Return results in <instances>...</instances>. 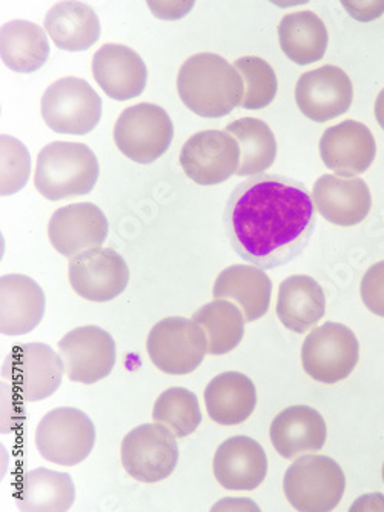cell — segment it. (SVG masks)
Segmentation results:
<instances>
[{"instance_id":"1","label":"cell","mask_w":384,"mask_h":512,"mask_svg":"<svg viewBox=\"0 0 384 512\" xmlns=\"http://www.w3.org/2000/svg\"><path fill=\"white\" fill-rule=\"evenodd\" d=\"M317 219L314 200L302 182L260 174L232 191L225 227L232 248L246 262L272 270L300 256Z\"/></svg>"},{"instance_id":"2","label":"cell","mask_w":384,"mask_h":512,"mask_svg":"<svg viewBox=\"0 0 384 512\" xmlns=\"http://www.w3.org/2000/svg\"><path fill=\"white\" fill-rule=\"evenodd\" d=\"M177 91L192 113L219 119L242 105L245 82L236 67L219 54L199 53L180 68Z\"/></svg>"},{"instance_id":"3","label":"cell","mask_w":384,"mask_h":512,"mask_svg":"<svg viewBox=\"0 0 384 512\" xmlns=\"http://www.w3.org/2000/svg\"><path fill=\"white\" fill-rule=\"evenodd\" d=\"M99 174V160L85 143L53 142L37 157L34 185L45 199H74L90 194Z\"/></svg>"},{"instance_id":"4","label":"cell","mask_w":384,"mask_h":512,"mask_svg":"<svg viewBox=\"0 0 384 512\" xmlns=\"http://www.w3.org/2000/svg\"><path fill=\"white\" fill-rule=\"evenodd\" d=\"M283 489L297 511L328 512L337 508L345 496L346 477L331 457L309 454L289 466Z\"/></svg>"},{"instance_id":"5","label":"cell","mask_w":384,"mask_h":512,"mask_svg":"<svg viewBox=\"0 0 384 512\" xmlns=\"http://www.w3.org/2000/svg\"><path fill=\"white\" fill-rule=\"evenodd\" d=\"M149 359L163 373L185 376L196 371L208 353V336L199 323L185 317L160 320L146 340Z\"/></svg>"},{"instance_id":"6","label":"cell","mask_w":384,"mask_h":512,"mask_svg":"<svg viewBox=\"0 0 384 512\" xmlns=\"http://www.w3.org/2000/svg\"><path fill=\"white\" fill-rule=\"evenodd\" d=\"M102 113V97L79 77L56 80L42 97L45 124L59 134L85 136L99 125Z\"/></svg>"},{"instance_id":"7","label":"cell","mask_w":384,"mask_h":512,"mask_svg":"<svg viewBox=\"0 0 384 512\" xmlns=\"http://www.w3.org/2000/svg\"><path fill=\"white\" fill-rule=\"evenodd\" d=\"M96 443V426L87 414L71 406L53 409L40 420L36 446L51 463L76 466L87 460Z\"/></svg>"},{"instance_id":"8","label":"cell","mask_w":384,"mask_h":512,"mask_svg":"<svg viewBox=\"0 0 384 512\" xmlns=\"http://www.w3.org/2000/svg\"><path fill=\"white\" fill-rule=\"evenodd\" d=\"M360 359V343L354 331L341 323L318 326L302 346V365L311 379L334 385L348 379Z\"/></svg>"},{"instance_id":"9","label":"cell","mask_w":384,"mask_h":512,"mask_svg":"<svg viewBox=\"0 0 384 512\" xmlns=\"http://www.w3.org/2000/svg\"><path fill=\"white\" fill-rule=\"evenodd\" d=\"M65 365L62 357L45 343H22L5 359L2 376L5 385L25 402H39L53 396L62 383Z\"/></svg>"},{"instance_id":"10","label":"cell","mask_w":384,"mask_h":512,"mask_svg":"<svg viewBox=\"0 0 384 512\" xmlns=\"http://www.w3.org/2000/svg\"><path fill=\"white\" fill-rule=\"evenodd\" d=\"M173 139V120L159 105L139 104L126 108L114 127V140L120 153L142 165L160 159Z\"/></svg>"},{"instance_id":"11","label":"cell","mask_w":384,"mask_h":512,"mask_svg":"<svg viewBox=\"0 0 384 512\" xmlns=\"http://www.w3.org/2000/svg\"><path fill=\"white\" fill-rule=\"evenodd\" d=\"M176 439L160 423H145L134 428L122 442V465L126 473L142 483L168 479L179 463Z\"/></svg>"},{"instance_id":"12","label":"cell","mask_w":384,"mask_h":512,"mask_svg":"<svg viewBox=\"0 0 384 512\" xmlns=\"http://www.w3.org/2000/svg\"><path fill=\"white\" fill-rule=\"evenodd\" d=\"M242 150L236 137L226 131H200L186 140L180 151V167L202 187L220 185L237 174Z\"/></svg>"},{"instance_id":"13","label":"cell","mask_w":384,"mask_h":512,"mask_svg":"<svg viewBox=\"0 0 384 512\" xmlns=\"http://www.w3.org/2000/svg\"><path fill=\"white\" fill-rule=\"evenodd\" d=\"M59 354L70 380L93 385L113 373L116 342L100 326H79L60 339Z\"/></svg>"},{"instance_id":"14","label":"cell","mask_w":384,"mask_h":512,"mask_svg":"<svg viewBox=\"0 0 384 512\" xmlns=\"http://www.w3.org/2000/svg\"><path fill=\"white\" fill-rule=\"evenodd\" d=\"M68 277L77 296L90 302H110L126 290L130 268L113 248H94L71 257Z\"/></svg>"},{"instance_id":"15","label":"cell","mask_w":384,"mask_h":512,"mask_svg":"<svg viewBox=\"0 0 384 512\" xmlns=\"http://www.w3.org/2000/svg\"><path fill=\"white\" fill-rule=\"evenodd\" d=\"M354 100V87L348 74L334 65L308 71L295 85V102L312 122H329L348 113Z\"/></svg>"},{"instance_id":"16","label":"cell","mask_w":384,"mask_h":512,"mask_svg":"<svg viewBox=\"0 0 384 512\" xmlns=\"http://www.w3.org/2000/svg\"><path fill=\"white\" fill-rule=\"evenodd\" d=\"M108 219L97 205L73 203L59 208L48 223V237L57 253L74 257L102 247L108 237Z\"/></svg>"},{"instance_id":"17","label":"cell","mask_w":384,"mask_h":512,"mask_svg":"<svg viewBox=\"0 0 384 512\" xmlns=\"http://www.w3.org/2000/svg\"><path fill=\"white\" fill-rule=\"evenodd\" d=\"M375 154L374 134L357 120H346L328 128L320 139V156L326 167L346 179L366 173Z\"/></svg>"},{"instance_id":"18","label":"cell","mask_w":384,"mask_h":512,"mask_svg":"<svg viewBox=\"0 0 384 512\" xmlns=\"http://www.w3.org/2000/svg\"><path fill=\"white\" fill-rule=\"evenodd\" d=\"M214 476L228 491H254L268 474L265 449L251 437L225 440L214 456Z\"/></svg>"},{"instance_id":"19","label":"cell","mask_w":384,"mask_h":512,"mask_svg":"<svg viewBox=\"0 0 384 512\" xmlns=\"http://www.w3.org/2000/svg\"><path fill=\"white\" fill-rule=\"evenodd\" d=\"M93 76L106 96L125 102L145 91L148 70L133 48L106 44L94 54Z\"/></svg>"},{"instance_id":"20","label":"cell","mask_w":384,"mask_h":512,"mask_svg":"<svg viewBox=\"0 0 384 512\" xmlns=\"http://www.w3.org/2000/svg\"><path fill=\"white\" fill-rule=\"evenodd\" d=\"M315 210L338 227H354L368 217L372 196L363 179H341L325 174L312 190Z\"/></svg>"},{"instance_id":"21","label":"cell","mask_w":384,"mask_h":512,"mask_svg":"<svg viewBox=\"0 0 384 512\" xmlns=\"http://www.w3.org/2000/svg\"><path fill=\"white\" fill-rule=\"evenodd\" d=\"M269 437L283 459L294 460L318 453L325 446L328 429L317 409L295 405L275 417Z\"/></svg>"},{"instance_id":"22","label":"cell","mask_w":384,"mask_h":512,"mask_svg":"<svg viewBox=\"0 0 384 512\" xmlns=\"http://www.w3.org/2000/svg\"><path fill=\"white\" fill-rule=\"evenodd\" d=\"M45 293L39 283L24 274L0 279V331L5 336H24L36 330L45 316Z\"/></svg>"},{"instance_id":"23","label":"cell","mask_w":384,"mask_h":512,"mask_svg":"<svg viewBox=\"0 0 384 512\" xmlns=\"http://www.w3.org/2000/svg\"><path fill=\"white\" fill-rule=\"evenodd\" d=\"M326 313L325 291L311 276H291L280 283L277 316L295 334H305Z\"/></svg>"},{"instance_id":"24","label":"cell","mask_w":384,"mask_h":512,"mask_svg":"<svg viewBox=\"0 0 384 512\" xmlns=\"http://www.w3.org/2000/svg\"><path fill=\"white\" fill-rule=\"evenodd\" d=\"M212 294L216 299H231L239 303L246 322H255L268 313L272 282L262 268L232 265L219 274Z\"/></svg>"},{"instance_id":"25","label":"cell","mask_w":384,"mask_h":512,"mask_svg":"<svg viewBox=\"0 0 384 512\" xmlns=\"http://www.w3.org/2000/svg\"><path fill=\"white\" fill-rule=\"evenodd\" d=\"M209 417L223 426L240 425L254 413L257 391L248 376L236 371L219 374L205 389Z\"/></svg>"},{"instance_id":"26","label":"cell","mask_w":384,"mask_h":512,"mask_svg":"<svg viewBox=\"0 0 384 512\" xmlns=\"http://www.w3.org/2000/svg\"><path fill=\"white\" fill-rule=\"evenodd\" d=\"M14 497L20 511L63 512L76 502V486L70 474L36 468L17 480Z\"/></svg>"},{"instance_id":"27","label":"cell","mask_w":384,"mask_h":512,"mask_svg":"<svg viewBox=\"0 0 384 512\" xmlns=\"http://www.w3.org/2000/svg\"><path fill=\"white\" fill-rule=\"evenodd\" d=\"M45 30L63 51H87L100 39L96 11L83 2H60L48 11Z\"/></svg>"},{"instance_id":"28","label":"cell","mask_w":384,"mask_h":512,"mask_svg":"<svg viewBox=\"0 0 384 512\" xmlns=\"http://www.w3.org/2000/svg\"><path fill=\"white\" fill-rule=\"evenodd\" d=\"M0 56L16 73H36L50 57L47 33L28 20H11L0 30Z\"/></svg>"},{"instance_id":"29","label":"cell","mask_w":384,"mask_h":512,"mask_svg":"<svg viewBox=\"0 0 384 512\" xmlns=\"http://www.w3.org/2000/svg\"><path fill=\"white\" fill-rule=\"evenodd\" d=\"M280 48L297 65H311L322 60L329 36L323 20L312 11L286 14L279 24Z\"/></svg>"},{"instance_id":"30","label":"cell","mask_w":384,"mask_h":512,"mask_svg":"<svg viewBox=\"0 0 384 512\" xmlns=\"http://www.w3.org/2000/svg\"><path fill=\"white\" fill-rule=\"evenodd\" d=\"M208 336V353L223 356L236 350L245 336V316L239 306L228 299H217L206 303L192 316Z\"/></svg>"},{"instance_id":"31","label":"cell","mask_w":384,"mask_h":512,"mask_svg":"<svg viewBox=\"0 0 384 512\" xmlns=\"http://www.w3.org/2000/svg\"><path fill=\"white\" fill-rule=\"evenodd\" d=\"M226 133L236 137L242 150L237 176H257L272 167L277 157V140L266 122L243 117L229 124Z\"/></svg>"},{"instance_id":"32","label":"cell","mask_w":384,"mask_h":512,"mask_svg":"<svg viewBox=\"0 0 384 512\" xmlns=\"http://www.w3.org/2000/svg\"><path fill=\"white\" fill-rule=\"evenodd\" d=\"M154 422L168 428L177 439L196 433L202 423L199 399L186 388H169L154 403Z\"/></svg>"},{"instance_id":"33","label":"cell","mask_w":384,"mask_h":512,"mask_svg":"<svg viewBox=\"0 0 384 512\" xmlns=\"http://www.w3.org/2000/svg\"><path fill=\"white\" fill-rule=\"evenodd\" d=\"M234 67L245 82L246 93L243 97L242 107L252 111L269 107L274 102L277 90H279V82H277L274 68L266 60L254 56L236 60Z\"/></svg>"},{"instance_id":"34","label":"cell","mask_w":384,"mask_h":512,"mask_svg":"<svg viewBox=\"0 0 384 512\" xmlns=\"http://www.w3.org/2000/svg\"><path fill=\"white\" fill-rule=\"evenodd\" d=\"M2 153V176L0 194L11 196L19 193L28 183L31 174V156L24 143L11 136L0 139Z\"/></svg>"},{"instance_id":"35","label":"cell","mask_w":384,"mask_h":512,"mask_svg":"<svg viewBox=\"0 0 384 512\" xmlns=\"http://www.w3.org/2000/svg\"><path fill=\"white\" fill-rule=\"evenodd\" d=\"M361 300L371 313L384 317V260L375 263L361 280Z\"/></svg>"},{"instance_id":"36","label":"cell","mask_w":384,"mask_h":512,"mask_svg":"<svg viewBox=\"0 0 384 512\" xmlns=\"http://www.w3.org/2000/svg\"><path fill=\"white\" fill-rule=\"evenodd\" d=\"M343 7L346 10H349V13L355 17V19L363 20V22H368V20L377 19L381 14L384 13V2H361V4H343Z\"/></svg>"},{"instance_id":"37","label":"cell","mask_w":384,"mask_h":512,"mask_svg":"<svg viewBox=\"0 0 384 512\" xmlns=\"http://www.w3.org/2000/svg\"><path fill=\"white\" fill-rule=\"evenodd\" d=\"M375 119L378 125L384 130V90L378 94L377 102H375Z\"/></svg>"},{"instance_id":"38","label":"cell","mask_w":384,"mask_h":512,"mask_svg":"<svg viewBox=\"0 0 384 512\" xmlns=\"http://www.w3.org/2000/svg\"><path fill=\"white\" fill-rule=\"evenodd\" d=\"M383 480H384V465H383Z\"/></svg>"}]
</instances>
